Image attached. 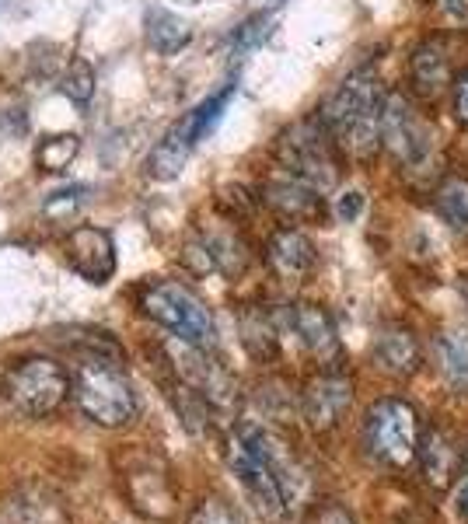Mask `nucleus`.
Returning <instances> with one entry per match:
<instances>
[{
    "mask_svg": "<svg viewBox=\"0 0 468 524\" xmlns=\"http://www.w3.org/2000/svg\"><path fill=\"white\" fill-rule=\"evenodd\" d=\"M269 25H273V18H269V14H252V18H248L245 25H238V32H234L231 42H234L238 49L259 46V42L269 35Z\"/></svg>",
    "mask_w": 468,
    "mask_h": 524,
    "instance_id": "c756f323",
    "label": "nucleus"
},
{
    "mask_svg": "<svg viewBox=\"0 0 468 524\" xmlns=\"http://www.w3.org/2000/svg\"><path fill=\"white\" fill-rule=\"evenodd\" d=\"M381 144L406 168H423L434 158V133L413 112L406 95H388L381 109Z\"/></svg>",
    "mask_w": 468,
    "mask_h": 524,
    "instance_id": "9d476101",
    "label": "nucleus"
},
{
    "mask_svg": "<svg viewBox=\"0 0 468 524\" xmlns=\"http://www.w3.org/2000/svg\"><path fill=\"white\" fill-rule=\"evenodd\" d=\"M455 112L462 123H468V70L455 81Z\"/></svg>",
    "mask_w": 468,
    "mask_h": 524,
    "instance_id": "2f4dec72",
    "label": "nucleus"
},
{
    "mask_svg": "<svg viewBox=\"0 0 468 524\" xmlns=\"http://www.w3.org/2000/svg\"><path fill=\"white\" fill-rule=\"evenodd\" d=\"M276 158L287 168V175L315 186L318 193H329L339 179L336 154L329 144V126L322 119H304V123L290 126L287 133H280Z\"/></svg>",
    "mask_w": 468,
    "mask_h": 524,
    "instance_id": "423d86ee",
    "label": "nucleus"
},
{
    "mask_svg": "<svg viewBox=\"0 0 468 524\" xmlns=\"http://www.w3.org/2000/svg\"><path fill=\"white\" fill-rule=\"evenodd\" d=\"M287 325L294 329V336L301 339V346L315 357L329 360L339 353V339H336V325H332L329 311L318 308V304H290L287 311Z\"/></svg>",
    "mask_w": 468,
    "mask_h": 524,
    "instance_id": "dca6fc26",
    "label": "nucleus"
},
{
    "mask_svg": "<svg viewBox=\"0 0 468 524\" xmlns=\"http://www.w3.org/2000/svg\"><path fill=\"white\" fill-rule=\"evenodd\" d=\"M455 511L462 514V518L468 521V469H465L462 483H458V493H455Z\"/></svg>",
    "mask_w": 468,
    "mask_h": 524,
    "instance_id": "72a5a7b5",
    "label": "nucleus"
},
{
    "mask_svg": "<svg viewBox=\"0 0 468 524\" xmlns=\"http://www.w3.org/2000/svg\"><path fill=\"white\" fill-rule=\"evenodd\" d=\"M465 304H468V287H465Z\"/></svg>",
    "mask_w": 468,
    "mask_h": 524,
    "instance_id": "c9c22d12",
    "label": "nucleus"
},
{
    "mask_svg": "<svg viewBox=\"0 0 468 524\" xmlns=\"http://www.w3.org/2000/svg\"><path fill=\"white\" fill-rule=\"evenodd\" d=\"M420 413L406 399H378L364 416V444L374 462L409 469L420 455Z\"/></svg>",
    "mask_w": 468,
    "mask_h": 524,
    "instance_id": "20e7f679",
    "label": "nucleus"
},
{
    "mask_svg": "<svg viewBox=\"0 0 468 524\" xmlns=\"http://www.w3.org/2000/svg\"><path fill=\"white\" fill-rule=\"evenodd\" d=\"M168 360H172V371L179 374L182 385L200 392L210 409L228 413V409L238 406V385H234L231 374L210 357L207 346H193L186 343V339H175V343L168 346Z\"/></svg>",
    "mask_w": 468,
    "mask_h": 524,
    "instance_id": "1a4fd4ad",
    "label": "nucleus"
},
{
    "mask_svg": "<svg viewBox=\"0 0 468 524\" xmlns=\"http://www.w3.org/2000/svg\"><path fill=\"white\" fill-rule=\"evenodd\" d=\"M203 242H207L210 256H214L217 273L238 276L241 269H245L248 252H245V242H241L234 231H217V235H203Z\"/></svg>",
    "mask_w": 468,
    "mask_h": 524,
    "instance_id": "b1692460",
    "label": "nucleus"
},
{
    "mask_svg": "<svg viewBox=\"0 0 468 524\" xmlns=\"http://www.w3.org/2000/svg\"><path fill=\"white\" fill-rule=\"evenodd\" d=\"M84 193H88L84 186H70V189H60V193H53L46 200V207H42L46 221H67V217H74L77 210H81V203H84Z\"/></svg>",
    "mask_w": 468,
    "mask_h": 524,
    "instance_id": "cd10ccee",
    "label": "nucleus"
},
{
    "mask_svg": "<svg viewBox=\"0 0 468 524\" xmlns=\"http://www.w3.org/2000/svg\"><path fill=\"white\" fill-rule=\"evenodd\" d=\"M437 214L455 231L468 235V179L451 175V179L441 182V189H437Z\"/></svg>",
    "mask_w": 468,
    "mask_h": 524,
    "instance_id": "5701e85b",
    "label": "nucleus"
},
{
    "mask_svg": "<svg viewBox=\"0 0 468 524\" xmlns=\"http://www.w3.org/2000/svg\"><path fill=\"white\" fill-rule=\"evenodd\" d=\"M420 360H423L420 343H416L413 329H406V325H385V329L374 336V364L385 374H392V378L416 374Z\"/></svg>",
    "mask_w": 468,
    "mask_h": 524,
    "instance_id": "2eb2a0df",
    "label": "nucleus"
},
{
    "mask_svg": "<svg viewBox=\"0 0 468 524\" xmlns=\"http://www.w3.org/2000/svg\"><path fill=\"white\" fill-rule=\"evenodd\" d=\"M409 84H413V91L423 98V102H434V98H441L444 91H448L451 63H448L444 42L427 39L420 49H416L413 60H409Z\"/></svg>",
    "mask_w": 468,
    "mask_h": 524,
    "instance_id": "f3484780",
    "label": "nucleus"
},
{
    "mask_svg": "<svg viewBox=\"0 0 468 524\" xmlns=\"http://www.w3.org/2000/svg\"><path fill=\"white\" fill-rule=\"evenodd\" d=\"M437 364L451 385L468 388V332H441L434 339Z\"/></svg>",
    "mask_w": 468,
    "mask_h": 524,
    "instance_id": "4be33fe9",
    "label": "nucleus"
},
{
    "mask_svg": "<svg viewBox=\"0 0 468 524\" xmlns=\"http://www.w3.org/2000/svg\"><path fill=\"white\" fill-rule=\"evenodd\" d=\"M266 259L276 276H283V280H301V276H308L311 269H315L318 252L304 231L280 228V231H273V238H269Z\"/></svg>",
    "mask_w": 468,
    "mask_h": 524,
    "instance_id": "4468645a",
    "label": "nucleus"
},
{
    "mask_svg": "<svg viewBox=\"0 0 468 524\" xmlns=\"http://www.w3.org/2000/svg\"><path fill=\"white\" fill-rule=\"evenodd\" d=\"M147 42L158 49L161 56H175L193 42V28L172 11H151L147 14Z\"/></svg>",
    "mask_w": 468,
    "mask_h": 524,
    "instance_id": "412c9836",
    "label": "nucleus"
},
{
    "mask_svg": "<svg viewBox=\"0 0 468 524\" xmlns=\"http://www.w3.org/2000/svg\"><path fill=\"white\" fill-rule=\"evenodd\" d=\"M60 91L70 98V102L88 105L91 98H95V67H91L84 56H74L67 74H63V81H60Z\"/></svg>",
    "mask_w": 468,
    "mask_h": 524,
    "instance_id": "a878e982",
    "label": "nucleus"
},
{
    "mask_svg": "<svg viewBox=\"0 0 468 524\" xmlns=\"http://www.w3.org/2000/svg\"><path fill=\"white\" fill-rule=\"evenodd\" d=\"M462 469H468V448H465V465H462Z\"/></svg>",
    "mask_w": 468,
    "mask_h": 524,
    "instance_id": "f704fd0d",
    "label": "nucleus"
},
{
    "mask_svg": "<svg viewBox=\"0 0 468 524\" xmlns=\"http://www.w3.org/2000/svg\"><path fill=\"white\" fill-rule=\"evenodd\" d=\"M189 524H241L238 511L228 504V500L221 497H207L200 507L193 511V518H189Z\"/></svg>",
    "mask_w": 468,
    "mask_h": 524,
    "instance_id": "c85d7f7f",
    "label": "nucleus"
},
{
    "mask_svg": "<svg viewBox=\"0 0 468 524\" xmlns=\"http://www.w3.org/2000/svg\"><path fill=\"white\" fill-rule=\"evenodd\" d=\"M74 399L98 427H126L137 416V392L123 374L119 360L81 353L74 367Z\"/></svg>",
    "mask_w": 468,
    "mask_h": 524,
    "instance_id": "f03ea898",
    "label": "nucleus"
},
{
    "mask_svg": "<svg viewBox=\"0 0 468 524\" xmlns=\"http://www.w3.org/2000/svg\"><path fill=\"white\" fill-rule=\"evenodd\" d=\"M381 109H385V95H381L378 77L371 70H357L332 91L318 119L329 126L336 144L350 158L367 161L381 147Z\"/></svg>",
    "mask_w": 468,
    "mask_h": 524,
    "instance_id": "f257e3e1",
    "label": "nucleus"
},
{
    "mask_svg": "<svg viewBox=\"0 0 468 524\" xmlns=\"http://www.w3.org/2000/svg\"><path fill=\"white\" fill-rule=\"evenodd\" d=\"M318 524H357V521H353V514H350V511H343V507L329 504L322 514H318Z\"/></svg>",
    "mask_w": 468,
    "mask_h": 524,
    "instance_id": "473e14b6",
    "label": "nucleus"
},
{
    "mask_svg": "<svg viewBox=\"0 0 468 524\" xmlns=\"http://www.w3.org/2000/svg\"><path fill=\"white\" fill-rule=\"evenodd\" d=\"M81 151V140L74 133H56V137H46L35 151V161H39L42 172H63L70 161Z\"/></svg>",
    "mask_w": 468,
    "mask_h": 524,
    "instance_id": "393cba45",
    "label": "nucleus"
},
{
    "mask_svg": "<svg viewBox=\"0 0 468 524\" xmlns=\"http://www.w3.org/2000/svg\"><path fill=\"white\" fill-rule=\"evenodd\" d=\"M273 434L262 430L259 423H238L228 441V465L238 476V483L245 486V493L252 497V504L259 507V514L266 521H280L290 511L287 497H283V486L276 479L273 458Z\"/></svg>",
    "mask_w": 468,
    "mask_h": 524,
    "instance_id": "7ed1b4c3",
    "label": "nucleus"
},
{
    "mask_svg": "<svg viewBox=\"0 0 468 524\" xmlns=\"http://www.w3.org/2000/svg\"><path fill=\"white\" fill-rule=\"evenodd\" d=\"M123 486L133 511L147 514L154 521H168L175 514V486L165 462L154 455H130L123 465Z\"/></svg>",
    "mask_w": 468,
    "mask_h": 524,
    "instance_id": "9b49d317",
    "label": "nucleus"
},
{
    "mask_svg": "<svg viewBox=\"0 0 468 524\" xmlns=\"http://www.w3.org/2000/svg\"><path fill=\"white\" fill-rule=\"evenodd\" d=\"M353 402V385L343 374H322L301 395V413L315 430H332Z\"/></svg>",
    "mask_w": 468,
    "mask_h": 524,
    "instance_id": "ddd939ff",
    "label": "nucleus"
},
{
    "mask_svg": "<svg viewBox=\"0 0 468 524\" xmlns=\"http://www.w3.org/2000/svg\"><path fill=\"white\" fill-rule=\"evenodd\" d=\"M241 343L248 346L252 357H273L276 353V336L269 318L262 315H245L241 318Z\"/></svg>",
    "mask_w": 468,
    "mask_h": 524,
    "instance_id": "bb28decb",
    "label": "nucleus"
},
{
    "mask_svg": "<svg viewBox=\"0 0 468 524\" xmlns=\"http://www.w3.org/2000/svg\"><path fill=\"white\" fill-rule=\"evenodd\" d=\"M144 315H151L158 325H165L175 339H186L193 346H214L217 325L210 308L193 294L189 287L175 280H161L147 287L144 294Z\"/></svg>",
    "mask_w": 468,
    "mask_h": 524,
    "instance_id": "0eeeda50",
    "label": "nucleus"
},
{
    "mask_svg": "<svg viewBox=\"0 0 468 524\" xmlns=\"http://www.w3.org/2000/svg\"><path fill=\"white\" fill-rule=\"evenodd\" d=\"M7 399L25 416H49L60 409V402L70 392V378L56 360L49 357H28L7 374L4 381Z\"/></svg>",
    "mask_w": 468,
    "mask_h": 524,
    "instance_id": "6e6552de",
    "label": "nucleus"
},
{
    "mask_svg": "<svg viewBox=\"0 0 468 524\" xmlns=\"http://www.w3.org/2000/svg\"><path fill=\"white\" fill-rule=\"evenodd\" d=\"M7 521L11 524H70V514L56 493L46 486H21L7 500Z\"/></svg>",
    "mask_w": 468,
    "mask_h": 524,
    "instance_id": "6ab92c4d",
    "label": "nucleus"
},
{
    "mask_svg": "<svg viewBox=\"0 0 468 524\" xmlns=\"http://www.w3.org/2000/svg\"><path fill=\"white\" fill-rule=\"evenodd\" d=\"M67 262L77 276L102 287L116 273V242L105 228H91V224L74 228L67 238Z\"/></svg>",
    "mask_w": 468,
    "mask_h": 524,
    "instance_id": "f8f14e48",
    "label": "nucleus"
},
{
    "mask_svg": "<svg viewBox=\"0 0 468 524\" xmlns=\"http://www.w3.org/2000/svg\"><path fill=\"white\" fill-rule=\"evenodd\" d=\"M364 214V193H357V189H350V193H343L336 200V217L339 221H357V217Z\"/></svg>",
    "mask_w": 468,
    "mask_h": 524,
    "instance_id": "7c9ffc66",
    "label": "nucleus"
},
{
    "mask_svg": "<svg viewBox=\"0 0 468 524\" xmlns=\"http://www.w3.org/2000/svg\"><path fill=\"white\" fill-rule=\"evenodd\" d=\"M231 98H234V84H228L224 91H217V95H210L207 102H200L193 112H186V116H182L179 123L165 133V137H161V144L147 154V175L158 179V182L179 179V172L186 168L193 147L200 144L210 130H214L217 119L224 116V109H228Z\"/></svg>",
    "mask_w": 468,
    "mask_h": 524,
    "instance_id": "39448f33",
    "label": "nucleus"
},
{
    "mask_svg": "<svg viewBox=\"0 0 468 524\" xmlns=\"http://www.w3.org/2000/svg\"><path fill=\"white\" fill-rule=\"evenodd\" d=\"M416 462H420L423 476L430 479L434 486H448L451 479L462 472L465 465V451L458 448L455 441H451L444 430H427L420 441V455H416Z\"/></svg>",
    "mask_w": 468,
    "mask_h": 524,
    "instance_id": "aec40b11",
    "label": "nucleus"
},
{
    "mask_svg": "<svg viewBox=\"0 0 468 524\" xmlns=\"http://www.w3.org/2000/svg\"><path fill=\"white\" fill-rule=\"evenodd\" d=\"M262 200H266L276 214L290 217V221H311V217L322 214V193H318L315 186H308V182L294 179V175L266 182Z\"/></svg>",
    "mask_w": 468,
    "mask_h": 524,
    "instance_id": "a211bd4d",
    "label": "nucleus"
}]
</instances>
